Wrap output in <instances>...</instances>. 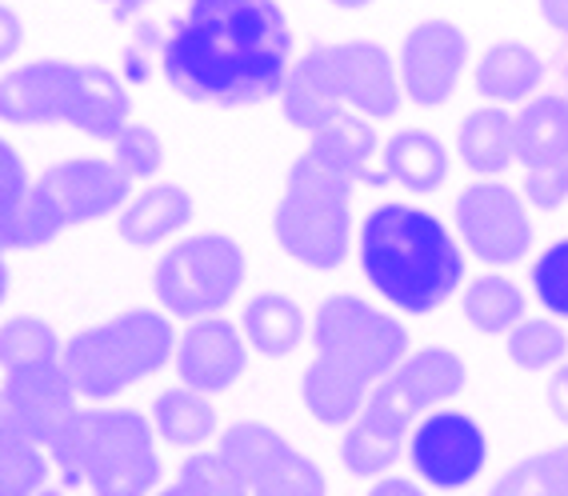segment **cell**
<instances>
[{"mask_svg":"<svg viewBox=\"0 0 568 496\" xmlns=\"http://www.w3.org/2000/svg\"><path fill=\"white\" fill-rule=\"evenodd\" d=\"M465 381L468 368L453 348H416L368 393L365 408L356 416H365L376 428H385V433L405 441L408 428H416L420 416L437 413L453 396H460Z\"/></svg>","mask_w":568,"mask_h":496,"instance_id":"cell-11","label":"cell"},{"mask_svg":"<svg viewBox=\"0 0 568 496\" xmlns=\"http://www.w3.org/2000/svg\"><path fill=\"white\" fill-rule=\"evenodd\" d=\"M156 428L136 408H89L64 445L52 448V468L69 488L92 496H149L161 480Z\"/></svg>","mask_w":568,"mask_h":496,"instance_id":"cell-6","label":"cell"},{"mask_svg":"<svg viewBox=\"0 0 568 496\" xmlns=\"http://www.w3.org/2000/svg\"><path fill=\"white\" fill-rule=\"evenodd\" d=\"M29 169H24L21 152L12 149L4 136H0V253L12 249V224H17V213L29 201Z\"/></svg>","mask_w":568,"mask_h":496,"instance_id":"cell-34","label":"cell"},{"mask_svg":"<svg viewBox=\"0 0 568 496\" xmlns=\"http://www.w3.org/2000/svg\"><path fill=\"white\" fill-rule=\"evenodd\" d=\"M368 496H428V493L416 485V480H408V476H381V480L368 488Z\"/></svg>","mask_w":568,"mask_h":496,"instance_id":"cell-40","label":"cell"},{"mask_svg":"<svg viewBox=\"0 0 568 496\" xmlns=\"http://www.w3.org/2000/svg\"><path fill=\"white\" fill-rule=\"evenodd\" d=\"M505 353L520 373H545V368H557L560 361H568L565 324L552 321V316H525V321L508 333Z\"/></svg>","mask_w":568,"mask_h":496,"instance_id":"cell-29","label":"cell"},{"mask_svg":"<svg viewBox=\"0 0 568 496\" xmlns=\"http://www.w3.org/2000/svg\"><path fill=\"white\" fill-rule=\"evenodd\" d=\"M353 193L356 181L305 149L284 176V193L273 209L276 244L316 273L341 269L353 249Z\"/></svg>","mask_w":568,"mask_h":496,"instance_id":"cell-7","label":"cell"},{"mask_svg":"<svg viewBox=\"0 0 568 496\" xmlns=\"http://www.w3.org/2000/svg\"><path fill=\"white\" fill-rule=\"evenodd\" d=\"M453 156H448L445 141L428 129H396L381 149V169H368L365 184L381 189V184H400L405 193L428 196L437 193L448 181Z\"/></svg>","mask_w":568,"mask_h":496,"instance_id":"cell-18","label":"cell"},{"mask_svg":"<svg viewBox=\"0 0 568 496\" xmlns=\"http://www.w3.org/2000/svg\"><path fill=\"white\" fill-rule=\"evenodd\" d=\"M520 193L540 213H557L560 204L568 201V161L557 164V169H532V173H525Z\"/></svg>","mask_w":568,"mask_h":496,"instance_id":"cell-36","label":"cell"},{"mask_svg":"<svg viewBox=\"0 0 568 496\" xmlns=\"http://www.w3.org/2000/svg\"><path fill=\"white\" fill-rule=\"evenodd\" d=\"M112 144V156L109 161L121 169L129 181H149V176L161 173V164H164V141H161V132L149 129V124H136L129 121L121 132H116V141Z\"/></svg>","mask_w":568,"mask_h":496,"instance_id":"cell-32","label":"cell"},{"mask_svg":"<svg viewBox=\"0 0 568 496\" xmlns=\"http://www.w3.org/2000/svg\"><path fill=\"white\" fill-rule=\"evenodd\" d=\"M241 333L248 341V348H256L261 356H273V361L293 356L308 333L305 308L288 293H256L253 301L244 304Z\"/></svg>","mask_w":568,"mask_h":496,"instance_id":"cell-23","label":"cell"},{"mask_svg":"<svg viewBox=\"0 0 568 496\" xmlns=\"http://www.w3.org/2000/svg\"><path fill=\"white\" fill-rule=\"evenodd\" d=\"M488 496H568V445L525 456L488 488Z\"/></svg>","mask_w":568,"mask_h":496,"instance_id":"cell-30","label":"cell"},{"mask_svg":"<svg viewBox=\"0 0 568 496\" xmlns=\"http://www.w3.org/2000/svg\"><path fill=\"white\" fill-rule=\"evenodd\" d=\"M132 181L109 156H72L44 169L12 224V249H44L64 229L92 224L129 201Z\"/></svg>","mask_w":568,"mask_h":496,"instance_id":"cell-9","label":"cell"},{"mask_svg":"<svg viewBox=\"0 0 568 496\" xmlns=\"http://www.w3.org/2000/svg\"><path fill=\"white\" fill-rule=\"evenodd\" d=\"M248 281V256L229 233H196L156 261L153 289L169 316H221Z\"/></svg>","mask_w":568,"mask_h":496,"instance_id":"cell-10","label":"cell"},{"mask_svg":"<svg viewBox=\"0 0 568 496\" xmlns=\"http://www.w3.org/2000/svg\"><path fill=\"white\" fill-rule=\"evenodd\" d=\"M468 69V37L460 24L445 21V17H428V21L413 24L408 37L400 41V89L405 101L416 109H440L453 101L460 77Z\"/></svg>","mask_w":568,"mask_h":496,"instance_id":"cell-14","label":"cell"},{"mask_svg":"<svg viewBox=\"0 0 568 496\" xmlns=\"http://www.w3.org/2000/svg\"><path fill=\"white\" fill-rule=\"evenodd\" d=\"M545 396H548V408H552V416H557L560 425H568V361H560V365L552 368Z\"/></svg>","mask_w":568,"mask_h":496,"instance_id":"cell-39","label":"cell"},{"mask_svg":"<svg viewBox=\"0 0 568 496\" xmlns=\"http://www.w3.org/2000/svg\"><path fill=\"white\" fill-rule=\"evenodd\" d=\"M328 4L341 12H361V9H368V4H376V0H328Z\"/></svg>","mask_w":568,"mask_h":496,"instance_id":"cell-43","label":"cell"},{"mask_svg":"<svg viewBox=\"0 0 568 496\" xmlns=\"http://www.w3.org/2000/svg\"><path fill=\"white\" fill-rule=\"evenodd\" d=\"M216 425H221V421H216L213 396L196 393V388H189V385L164 388L153 401L156 436H164V441L176 448H196V445H204V441H213Z\"/></svg>","mask_w":568,"mask_h":496,"instance_id":"cell-25","label":"cell"},{"mask_svg":"<svg viewBox=\"0 0 568 496\" xmlns=\"http://www.w3.org/2000/svg\"><path fill=\"white\" fill-rule=\"evenodd\" d=\"M460 308H465V321L473 324L480 336H500V333L508 336L525 321L528 301L517 281H508V276H500V273H480L465 284Z\"/></svg>","mask_w":568,"mask_h":496,"instance_id":"cell-26","label":"cell"},{"mask_svg":"<svg viewBox=\"0 0 568 496\" xmlns=\"http://www.w3.org/2000/svg\"><path fill=\"white\" fill-rule=\"evenodd\" d=\"M308 152L333 164L336 173H345L348 181L365 184L376 156V129L361 112H341L336 121H328L325 129L308 136Z\"/></svg>","mask_w":568,"mask_h":496,"instance_id":"cell-24","label":"cell"},{"mask_svg":"<svg viewBox=\"0 0 568 496\" xmlns=\"http://www.w3.org/2000/svg\"><path fill=\"white\" fill-rule=\"evenodd\" d=\"M532 293L552 316L568 321V236L552 241L532 264Z\"/></svg>","mask_w":568,"mask_h":496,"instance_id":"cell-35","label":"cell"},{"mask_svg":"<svg viewBox=\"0 0 568 496\" xmlns=\"http://www.w3.org/2000/svg\"><path fill=\"white\" fill-rule=\"evenodd\" d=\"M457 156L480 181H497L517 164V121L500 104L468 112L457 124Z\"/></svg>","mask_w":568,"mask_h":496,"instance_id":"cell-21","label":"cell"},{"mask_svg":"<svg viewBox=\"0 0 568 496\" xmlns=\"http://www.w3.org/2000/svg\"><path fill=\"white\" fill-rule=\"evenodd\" d=\"M537 4H540V17H545L548 29L568 37V0H537Z\"/></svg>","mask_w":568,"mask_h":496,"instance_id":"cell-41","label":"cell"},{"mask_svg":"<svg viewBox=\"0 0 568 496\" xmlns=\"http://www.w3.org/2000/svg\"><path fill=\"white\" fill-rule=\"evenodd\" d=\"M49 488V453H44L0 396V496H37Z\"/></svg>","mask_w":568,"mask_h":496,"instance_id":"cell-27","label":"cell"},{"mask_svg":"<svg viewBox=\"0 0 568 496\" xmlns=\"http://www.w3.org/2000/svg\"><path fill=\"white\" fill-rule=\"evenodd\" d=\"M37 496H64V493H57V488H44V493H37Z\"/></svg>","mask_w":568,"mask_h":496,"instance_id":"cell-46","label":"cell"},{"mask_svg":"<svg viewBox=\"0 0 568 496\" xmlns=\"http://www.w3.org/2000/svg\"><path fill=\"white\" fill-rule=\"evenodd\" d=\"M405 104L396 61L376 41L313 44L296 57L281 89V112L296 132H321L341 112H361L368 121H393Z\"/></svg>","mask_w":568,"mask_h":496,"instance_id":"cell-4","label":"cell"},{"mask_svg":"<svg viewBox=\"0 0 568 496\" xmlns=\"http://www.w3.org/2000/svg\"><path fill=\"white\" fill-rule=\"evenodd\" d=\"M173 368L181 385L196 388V393H229L248 368V341H244L241 324L224 321V316L193 321L176 341Z\"/></svg>","mask_w":568,"mask_h":496,"instance_id":"cell-17","label":"cell"},{"mask_svg":"<svg viewBox=\"0 0 568 496\" xmlns=\"http://www.w3.org/2000/svg\"><path fill=\"white\" fill-rule=\"evenodd\" d=\"M4 296H9V261L0 253V304H4Z\"/></svg>","mask_w":568,"mask_h":496,"instance_id":"cell-44","label":"cell"},{"mask_svg":"<svg viewBox=\"0 0 568 496\" xmlns=\"http://www.w3.org/2000/svg\"><path fill=\"white\" fill-rule=\"evenodd\" d=\"M0 121L21 129L69 124L92 141H116L132 121V97L101 64L29 61L0 77Z\"/></svg>","mask_w":568,"mask_h":496,"instance_id":"cell-5","label":"cell"},{"mask_svg":"<svg viewBox=\"0 0 568 496\" xmlns=\"http://www.w3.org/2000/svg\"><path fill=\"white\" fill-rule=\"evenodd\" d=\"M173 321L156 308H129L72 336L61 353V365L84 401H109L173 365Z\"/></svg>","mask_w":568,"mask_h":496,"instance_id":"cell-8","label":"cell"},{"mask_svg":"<svg viewBox=\"0 0 568 496\" xmlns=\"http://www.w3.org/2000/svg\"><path fill=\"white\" fill-rule=\"evenodd\" d=\"M176 480H181L184 488H193L196 496H253L248 480L224 460L221 448H216V453H193L181 465Z\"/></svg>","mask_w":568,"mask_h":496,"instance_id":"cell-33","label":"cell"},{"mask_svg":"<svg viewBox=\"0 0 568 496\" xmlns=\"http://www.w3.org/2000/svg\"><path fill=\"white\" fill-rule=\"evenodd\" d=\"M408 460H413L416 476H420L425 485L453 493V488L473 485V480L485 473L488 436L468 413L437 408V413H428L425 421L413 428Z\"/></svg>","mask_w":568,"mask_h":496,"instance_id":"cell-15","label":"cell"},{"mask_svg":"<svg viewBox=\"0 0 568 496\" xmlns=\"http://www.w3.org/2000/svg\"><path fill=\"white\" fill-rule=\"evenodd\" d=\"M101 4H109L116 21H129L132 12H141L144 4H149V0H101Z\"/></svg>","mask_w":568,"mask_h":496,"instance_id":"cell-42","label":"cell"},{"mask_svg":"<svg viewBox=\"0 0 568 496\" xmlns=\"http://www.w3.org/2000/svg\"><path fill=\"white\" fill-rule=\"evenodd\" d=\"M400 453H405V441L376 428L365 416H353L341 436V460L353 476H385L400 460Z\"/></svg>","mask_w":568,"mask_h":496,"instance_id":"cell-31","label":"cell"},{"mask_svg":"<svg viewBox=\"0 0 568 496\" xmlns=\"http://www.w3.org/2000/svg\"><path fill=\"white\" fill-rule=\"evenodd\" d=\"M453 221H457V241L493 269L520 264L532 249L528 201L520 189L505 184V176L465 184L453 204Z\"/></svg>","mask_w":568,"mask_h":496,"instance_id":"cell-12","label":"cell"},{"mask_svg":"<svg viewBox=\"0 0 568 496\" xmlns=\"http://www.w3.org/2000/svg\"><path fill=\"white\" fill-rule=\"evenodd\" d=\"M61 336L41 316H9L0 324V368L4 373L49 365V361H61Z\"/></svg>","mask_w":568,"mask_h":496,"instance_id":"cell-28","label":"cell"},{"mask_svg":"<svg viewBox=\"0 0 568 496\" xmlns=\"http://www.w3.org/2000/svg\"><path fill=\"white\" fill-rule=\"evenodd\" d=\"M221 456L248 480L253 496H325V473L305 453H296L264 421H236L221 433Z\"/></svg>","mask_w":568,"mask_h":496,"instance_id":"cell-13","label":"cell"},{"mask_svg":"<svg viewBox=\"0 0 568 496\" xmlns=\"http://www.w3.org/2000/svg\"><path fill=\"white\" fill-rule=\"evenodd\" d=\"M24 49V21L9 4H0V64L12 61Z\"/></svg>","mask_w":568,"mask_h":496,"instance_id":"cell-38","label":"cell"},{"mask_svg":"<svg viewBox=\"0 0 568 496\" xmlns=\"http://www.w3.org/2000/svg\"><path fill=\"white\" fill-rule=\"evenodd\" d=\"M193 216L196 201L184 184L156 181L124 204V213L116 216V236L132 249H153V244L181 233L184 224H193Z\"/></svg>","mask_w":568,"mask_h":496,"instance_id":"cell-19","label":"cell"},{"mask_svg":"<svg viewBox=\"0 0 568 496\" xmlns=\"http://www.w3.org/2000/svg\"><path fill=\"white\" fill-rule=\"evenodd\" d=\"M368 284L405 316H428L465 284V244L428 209L385 201L368 209L356 233Z\"/></svg>","mask_w":568,"mask_h":496,"instance_id":"cell-3","label":"cell"},{"mask_svg":"<svg viewBox=\"0 0 568 496\" xmlns=\"http://www.w3.org/2000/svg\"><path fill=\"white\" fill-rule=\"evenodd\" d=\"M473 84L488 104H528L545 84V61L520 41H500L488 44L480 52L477 69H473Z\"/></svg>","mask_w":568,"mask_h":496,"instance_id":"cell-20","label":"cell"},{"mask_svg":"<svg viewBox=\"0 0 568 496\" xmlns=\"http://www.w3.org/2000/svg\"><path fill=\"white\" fill-rule=\"evenodd\" d=\"M313 365L301 401L321 425H348L368 393L408 356V328L353 293H333L313 316Z\"/></svg>","mask_w":568,"mask_h":496,"instance_id":"cell-2","label":"cell"},{"mask_svg":"<svg viewBox=\"0 0 568 496\" xmlns=\"http://www.w3.org/2000/svg\"><path fill=\"white\" fill-rule=\"evenodd\" d=\"M156 496H196V493H193V488H184V485H181V480H176V485L161 488V493H156Z\"/></svg>","mask_w":568,"mask_h":496,"instance_id":"cell-45","label":"cell"},{"mask_svg":"<svg viewBox=\"0 0 568 496\" xmlns=\"http://www.w3.org/2000/svg\"><path fill=\"white\" fill-rule=\"evenodd\" d=\"M293 61V24L281 0H193L169 24L161 49L176 97L216 109H253L281 97Z\"/></svg>","mask_w":568,"mask_h":496,"instance_id":"cell-1","label":"cell"},{"mask_svg":"<svg viewBox=\"0 0 568 496\" xmlns=\"http://www.w3.org/2000/svg\"><path fill=\"white\" fill-rule=\"evenodd\" d=\"M164 49V32H156V24H136V41L129 44L124 52V72H129L132 84L149 81V72H144V52Z\"/></svg>","mask_w":568,"mask_h":496,"instance_id":"cell-37","label":"cell"},{"mask_svg":"<svg viewBox=\"0 0 568 496\" xmlns=\"http://www.w3.org/2000/svg\"><path fill=\"white\" fill-rule=\"evenodd\" d=\"M517 121V161L525 173L532 169H557L568 161V97H532L520 104Z\"/></svg>","mask_w":568,"mask_h":496,"instance_id":"cell-22","label":"cell"},{"mask_svg":"<svg viewBox=\"0 0 568 496\" xmlns=\"http://www.w3.org/2000/svg\"><path fill=\"white\" fill-rule=\"evenodd\" d=\"M0 396H4L12 421H17L44 453L64 445V436L81 421V393L72 388L61 361L4 373Z\"/></svg>","mask_w":568,"mask_h":496,"instance_id":"cell-16","label":"cell"}]
</instances>
